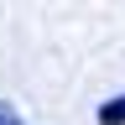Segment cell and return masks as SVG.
Returning a JSON list of instances; mask_svg holds the SVG:
<instances>
[{
	"instance_id": "obj_2",
	"label": "cell",
	"mask_w": 125,
	"mask_h": 125,
	"mask_svg": "<svg viewBox=\"0 0 125 125\" xmlns=\"http://www.w3.org/2000/svg\"><path fill=\"white\" fill-rule=\"evenodd\" d=\"M0 125H21V115H16L10 104H0Z\"/></svg>"
},
{
	"instance_id": "obj_1",
	"label": "cell",
	"mask_w": 125,
	"mask_h": 125,
	"mask_svg": "<svg viewBox=\"0 0 125 125\" xmlns=\"http://www.w3.org/2000/svg\"><path fill=\"white\" fill-rule=\"evenodd\" d=\"M99 125H125V94L109 99V104H99Z\"/></svg>"
}]
</instances>
